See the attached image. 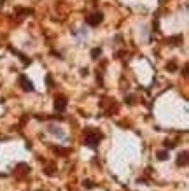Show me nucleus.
I'll use <instances>...</instances> for the list:
<instances>
[{
    "label": "nucleus",
    "mask_w": 189,
    "mask_h": 191,
    "mask_svg": "<svg viewBox=\"0 0 189 191\" xmlns=\"http://www.w3.org/2000/svg\"><path fill=\"white\" fill-rule=\"evenodd\" d=\"M158 158H161V160H165V158H168V153H165V151H161V153H158Z\"/></svg>",
    "instance_id": "obj_2"
},
{
    "label": "nucleus",
    "mask_w": 189,
    "mask_h": 191,
    "mask_svg": "<svg viewBox=\"0 0 189 191\" xmlns=\"http://www.w3.org/2000/svg\"><path fill=\"white\" fill-rule=\"evenodd\" d=\"M54 107H56L58 111H63V109H65V100H63V98H60V100L56 102V105H54Z\"/></svg>",
    "instance_id": "obj_1"
}]
</instances>
